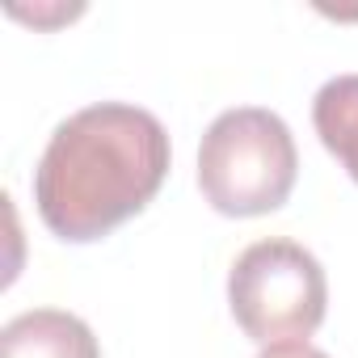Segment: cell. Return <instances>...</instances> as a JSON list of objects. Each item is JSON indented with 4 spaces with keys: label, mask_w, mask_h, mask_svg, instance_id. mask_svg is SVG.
I'll list each match as a JSON object with an SVG mask.
<instances>
[{
    "label": "cell",
    "mask_w": 358,
    "mask_h": 358,
    "mask_svg": "<svg viewBox=\"0 0 358 358\" xmlns=\"http://www.w3.org/2000/svg\"><path fill=\"white\" fill-rule=\"evenodd\" d=\"M299 177L291 127L262 106L224 110L199 143V190L232 220L278 211Z\"/></svg>",
    "instance_id": "2"
},
{
    "label": "cell",
    "mask_w": 358,
    "mask_h": 358,
    "mask_svg": "<svg viewBox=\"0 0 358 358\" xmlns=\"http://www.w3.org/2000/svg\"><path fill=\"white\" fill-rule=\"evenodd\" d=\"M169 160V131L152 110L127 101L85 106L51 131L38 156V220L59 241H101L156 199Z\"/></svg>",
    "instance_id": "1"
},
{
    "label": "cell",
    "mask_w": 358,
    "mask_h": 358,
    "mask_svg": "<svg viewBox=\"0 0 358 358\" xmlns=\"http://www.w3.org/2000/svg\"><path fill=\"white\" fill-rule=\"evenodd\" d=\"M0 358H101L93 329L59 308H30L0 333Z\"/></svg>",
    "instance_id": "4"
},
{
    "label": "cell",
    "mask_w": 358,
    "mask_h": 358,
    "mask_svg": "<svg viewBox=\"0 0 358 358\" xmlns=\"http://www.w3.org/2000/svg\"><path fill=\"white\" fill-rule=\"evenodd\" d=\"M312 127L358 186V72L320 85L312 101Z\"/></svg>",
    "instance_id": "5"
},
{
    "label": "cell",
    "mask_w": 358,
    "mask_h": 358,
    "mask_svg": "<svg viewBox=\"0 0 358 358\" xmlns=\"http://www.w3.org/2000/svg\"><path fill=\"white\" fill-rule=\"evenodd\" d=\"M257 358H329V354L308 341H278V345H266Z\"/></svg>",
    "instance_id": "6"
},
{
    "label": "cell",
    "mask_w": 358,
    "mask_h": 358,
    "mask_svg": "<svg viewBox=\"0 0 358 358\" xmlns=\"http://www.w3.org/2000/svg\"><path fill=\"white\" fill-rule=\"evenodd\" d=\"M228 308L257 345L308 341L329 308L320 262L295 241H253L228 274Z\"/></svg>",
    "instance_id": "3"
}]
</instances>
